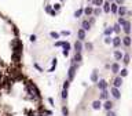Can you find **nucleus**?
Listing matches in <instances>:
<instances>
[{
    "label": "nucleus",
    "mask_w": 132,
    "mask_h": 116,
    "mask_svg": "<svg viewBox=\"0 0 132 116\" xmlns=\"http://www.w3.org/2000/svg\"><path fill=\"white\" fill-rule=\"evenodd\" d=\"M77 69H78V64H74V62L70 64V68H69V71H68V80H69V82H73V80H74V76H76Z\"/></svg>",
    "instance_id": "obj_1"
},
{
    "label": "nucleus",
    "mask_w": 132,
    "mask_h": 116,
    "mask_svg": "<svg viewBox=\"0 0 132 116\" xmlns=\"http://www.w3.org/2000/svg\"><path fill=\"white\" fill-rule=\"evenodd\" d=\"M121 29H123L124 35H127V36H131V33H132V22L127 19L125 25H123V26H121Z\"/></svg>",
    "instance_id": "obj_2"
},
{
    "label": "nucleus",
    "mask_w": 132,
    "mask_h": 116,
    "mask_svg": "<svg viewBox=\"0 0 132 116\" xmlns=\"http://www.w3.org/2000/svg\"><path fill=\"white\" fill-rule=\"evenodd\" d=\"M96 87H98L99 91L107 90V89H109V83H107V80H105V79H99L98 83H96Z\"/></svg>",
    "instance_id": "obj_3"
},
{
    "label": "nucleus",
    "mask_w": 132,
    "mask_h": 116,
    "mask_svg": "<svg viewBox=\"0 0 132 116\" xmlns=\"http://www.w3.org/2000/svg\"><path fill=\"white\" fill-rule=\"evenodd\" d=\"M120 71H121V66H120V62H113L111 65H110V73L113 75H118L120 73Z\"/></svg>",
    "instance_id": "obj_4"
},
{
    "label": "nucleus",
    "mask_w": 132,
    "mask_h": 116,
    "mask_svg": "<svg viewBox=\"0 0 132 116\" xmlns=\"http://www.w3.org/2000/svg\"><path fill=\"white\" fill-rule=\"evenodd\" d=\"M110 94H111V97L114 99H120L121 98V91H120V89H117V87H110Z\"/></svg>",
    "instance_id": "obj_5"
},
{
    "label": "nucleus",
    "mask_w": 132,
    "mask_h": 116,
    "mask_svg": "<svg viewBox=\"0 0 132 116\" xmlns=\"http://www.w3.org/2000/svg\"><path fill=\"white\" fill-rule=\"evenodd\" d=\"M73 49H74V53H83L84 50V43L80 40H76L74 44H73Z\"/></svg>",
    "instance_id": "obj_6"
},
{
    "label": "nucleus",
    "mask_w": 132,
    "mask_h": 116,
    "mask_svg": "<svg viewBox=\"0 0 132 116\" xmlns=\"http://www.w3.org/2000/svg\"><path fill=\"white\" fill-rule=\"evenodd\" d=\"M113 107H114V102L113 101H110V99H106V101H103V104H102V108L107 112V111H113Z\"/></svg>",
    "instance_id": "obj_7"
},
{
    "label": "nucleus",
    "mask_w": 132,
    "mask_h": 116,
    "mask_svg": "<svg viewBox=\"0 0 132 116\" xmlns=\"http://www.w3.org/2000/svg\"><path fill=\"white\" fill-rule=\"evenodd\" d=\"M111 46H113L116 50L120 49V47L123 46V40H121V37H120V36H114V37H113V43H111Z\"/></svg>",
    "instance_id": "obj_8"
},
{
    "label": "nucleus",
    "mask_w": 132,
    "mask_h": 116,
    "mask_svg": "<svg viewBox=\"0 0 132 116\" xmlns=\"http://www.w3.org/2000/svg\"><path fill=\"white\" fill-rule=\"evenodd\" d=\"M111 84H113V87H117V89H121V86H123V77L117 75L116 77L113 79V82H111Z\"/></svg>",
    "instance_id": "obj_9"
},
{
    "label": "nucleus",
    "mask_w": 132,
    "mask_h": 116,
    "mask_svg": "<svg viewBox=\"0 0 132 116\" xmlns=\"http://www.w3.org/2000/svg\"><path fill=\"white\" fill-rule=\"evenodd\" d=\"M121 40H123V46L127 47V49H129L132 46V37L131 36H127V35H125L124 37H121Z\"/></svg>",
    "instance_id": "obj_10"
},
{
    "label": "nucleus",
    "mask_w": 132,
    "mask_h": 116,
    "mask_svg": "<svg viewBox=\"0 0 132 116\" xmlns=\"http://www.w3.org/2000/svg\"><path fill=\"white\" fill-rule=\"evenodd\" d=\"M128 8H127V6H118V11H117V15L118 17H127V14H128Z\"/></svg>",
    "instance_id": "obj_11"
},
{
    "label": "nucleus",
    "mask_w": 132,
    "mask_h": 116,
    "mask_svg": "<svg viewBox=\"0 0 132 116\" xmlns=\"http://www.w3.org/2000/svg\"><path fill=\"white\" fill-rule=\"evenodd\" d=\"M113 57H114V59H116V62H120V61H123L124 53H123L121 50H114V53H113Z\"/></svg>",
    "instance_id": "obj_12"
},
{
    "label": "nucleus",
    "mask_w": 132,
    "mask_h": 116,
    "mask_svg": "<svg viewBox=\"0 0 132 116\" xmlns=\"http://www.w3.org/2000/svg\"><path fill=\"white\" fill-rule=\"evenodd\" d=\"M87 39V32L84 31V29H78L77 31V40H80V41H84Z\"/></svg>",
    "instance_id": "obj_13"
},
{
    "label": "nucleus",
    "mask_w": 132,
    "mask_h": 116,
    "mask_svg": "<svg viewBox=\"0 0 132 116\" xmlns=\"http://www.w3.org/2000/svg\"><path fill=\"white\" fill-rule=\"evenodd\" d=\"M72 62L80 65V64L83 62V54H81V53H74V57H73V59H72Z\"/></svg>",
    "instance_id": "obj_14"
},
{
    "label": "nucleus",
    "mask_w": 132,
    "mask_h": 116,
    "mask_svg": "<svg viewBox=\"0 0 132 116\" xmlns=\"http://www.w3.org/2000/svg\"><path fill=\"white\" fill-rule=\"evenodd\" d=\"M110 97V91L109 90H102L99 93V99L101 101H106V99H109Z\"/></svg>",
    "instance_id": "obj_15"
},
{
    "label": "nucleus",
    "mask_w": 132,
    "mask_h": 116,
    "mask_svg": "<svg viewBox=\"0 0 132 116\" xmlns=\"http://www.w3.org/2000/svg\"><path fill=\"white\" fill-rule=\"evenodd\" d=\"M89 79H91L92 83H98V80H99V72H98V69H94Z\"/></svg>",
    "instance_id": "obj_16"
},
{
    "label": "nucleus",
    "mask_w": 132,
    "mask_h": 116,
    "mask_svg": "<svg viewBox=\"0 0 132 116\" xmlns=\"http://www.w3.org/2000/svg\"><path fill=\"white\" fill-rule=\"evenodd\" d=\"M91 26H92V25L88 22V18H85V19H83V21H81V29H84L85 32L91 29Z\"/></svg>",
    "instance_id": "obj_17"
},
{
    "label": "nucleus",
    "mask_w": 132,
    "mask_h": 116,
    "mask_svg": "<svg viewBox=\"0 0 132 116\" xmlns=\"http://www.w3.org/2000/svg\"><path fill=\"white\" fill-rule=\"evenodd\" d=\"M94 14V6H87L84 7V15L88 18V17H92Z\"/></svg>",
    "instance_id": "obj_18"
},
{
    "label": "nucleus",
    "mask_w": 132,
    "mask_h": 116,
    "mask_svg": "<svg viewBox=\"0 0 132 116\" xmlns=\"http://www.w3.org/2000/svg\"><path fill=\"white\" fill-rule=\"evenodd\" d=\"M91 107H92V109H95V111H99L102 108V101L101 99H95V101H92Z\"/></svg>",
    "instance_id": "obj_19"
},
{
    "label": "nucleus",
    "mask_w": 132,
    "mask_h": 116,
    "mask_svg": "<svg viewBox=\"0 0 132 116\" xmlns=\"http://www.w3.org/2000/svg\"><path fill=\"white\" fill-rule=\"evenodd\" d=\"M102 10H103L105 14H110V1L109 0H105V3L102 6Z\"/></svg>",
    "instance_id": "obj_20"
},
{
    "label": "nucleus",
    "mask_w": 132,
    "mask_h": 116,
    "mask_svg": "<svg viewBox=\"0 0 132 116\" xmlns=\"http://www.w3.org/2000/svg\"><path fill=\"white\" fill-rule=\"evenodd\" d=\"M117 11H118V4H117L116 1L110 3V13L114 14V15H117Z\"/></svg>",
    "instance_id": "obj_21"
},
{
    "label": "nucleus",
    "mask_w": 132,
    "mask_h": 116,
    "mask_svg": "<svg viewBox=\"0 0 132 116\" xmlns=\"http://www.w3.org/2000/svg\"><path fill=\"white\" fill-rule=\"evenodd\" d=\"M113 33H114V31H113V25H111V26H106L105 31H103V35H105V36H111Z\"/></svg>",
    "instance_id": "obj_22"
},
{
    "label": "nucleus",
    "mask_w": 132,
    "mask_h": 116,
    "mask_svg": "<svg viewBox=\"0 0 132 116\" xmlns=\"http://www.w3.org/2000/svg\"><path fill=\"white\" fill-rule=\"evenodd\" d=\"M83 15H84V7H80L74 11V18H81Z\"/></svg>",
    "instance_id": "obj_23"
},
{
    "label": "nucleus",
    "mask_w": 132,
    "mask_h": 116,
    "mask_svg": "<svg viewBox=\"0 0 132 116\" xmlns=\"http://www.w3.org/2000/svg\"><path fill=\"white\" fill-rule=\"evenodd\" d=\"M84 50H87V51H94V43H91V41H85L84 43Z\"/></svg>",
    "instance_id": "obj_24"
},
{
    "label": "nucleus",
    "mask_w": 132,
    "mask_h": 116,
    "mask_svg": "<svg viewBox=\"0 0 132 116\" xmlns=\"http://www.w3.org/2000/svg\"><path fill=\"white\" fill-rule=\"evenodd\" d=\"M129 62H131V55H129L128 53H125V54H124V57H123V64H124V65L127 66L128 64H129Z\"/></svg>",
    "instance_id": "obj_25"
},
{
    "label": "nucleus",
    "mask_w": 132,
    "mask_h": 116,
    "mask_svg": "<svg viewBox=\"0 0 132 116\" xmlns=\"http://www.w3.org/2000/svg\"><path fill=\"white\" fill-rule=\"evenodd\" d=\"M103 3H105V0H92L91 1V4H92L94 7H102Z\"/></svg>",
    "instance_id": "obj_26"
},
{
    "label": "nucleus",
    "mask_w": 132,
    "mask_h": 116,
    "mask_svg": "<svg viewBox=\"0 0 132 116\" xmlns=\"http://www.w3.org/2000/svg\"><path fill=\"white\" fill-rule=\"evenodd\" d=\"M102 13H103L102 7H94V14H92V15L95 17V18H96V17H99Z\"/></svg>",
    "instance_id": "obj_27"
},
{
    "label": "nucleus",
    "mask_w": 132,
    "mask_h": 116,
    "mask_svg": "<svg viewBox=\"0 0 132 116\" xmlns=\"http://www.w3.org/2000/svg\"><path fill=\"white\" fill-rule=\"evenodd\" d=\"M113 31H114V33L118 36V35H120V32H121V25L118 24V22H116V24L113 25Z\"/></svg>",
    "instance_id": "obj_28"
},
{
    "label": "nucleus",
    "mask_w": 132,
    "mask_h": 116,
    "mask_svg": "<svg viewBox=\"0 0 132 116\" xmlns=\"http://www.w3.org/2000/svg\"><path fill=\"white\" fill-rule=\"evenodd\" d=\"M62 50H66V51H70L72 50V44H70L68 40L63 41V46H62Z\"/></svg>",
    "instance_id": "obj_29"
},
{
    "label": "nucleus",
    "mask_w": 132,
    "mask_h": 116,
    "mask_svg": "<svg viewBox=\"0 0 132 116\" xmlns=\"http://www.w3.org/2000/svg\"><path fill=\"white\" fill-rule=\"evenodd\" d=\"M118 76H121L123 79H124V77H127V76H128V69H127V68H121V71H120Z\"/></svg>",
    "instance_id": "obj_30"
},
{
    "label": "nucleus",
    "mask_w": 132,
    "mask_h": 116,
    "mask_svg": "<svg viewBox=\"0 0 132 116\" xmlns=\"http://www.w3.org/2000/svg\"><path fill=\"white\" fill-rule=\"evenodd\" d=\"M50 36L52 37V39H55V40H58L59 37H61V33L55 32V31H52V32H50Z\"/></svg>",
    "instance_id": "obj_31"
},
{
    "label": "nucleus",
    "mask_w": 132,
    "mask_h": 116,
    "mask_svg": "<svg viewBox=\"0 0 132 116\" xmlns=\"http://www.w3.org/2000/svg\"><path fill=\"white\" fill-rule=\"evenodd\" d=\"M61 111H62V116H69V109H68L66 105H62Z\"/></svg>",
    "instance_id": "obj_32"
},
{
    "label": "nucleus",
    "mask_w": 132,
    "mask_h": 116,
    "mask_svg": "<svg viewBox=\"0 0 132 116\" xmlns=\"http://www.w3.org/2000/svg\"><path fill=\"white\" fill-rule=\"evenodd\" d=\"M105 44H107V46H110L111 43H113V37L111 36H105Z\"/></svg>",
    "instance_id": "obj_33"
},
{
    "label": "nucleus",
    "mask_w": 132,
    "mask_h": 116,
    "mask_svg": "<svg viewBox=\"0 0 132 116\" xmlns=\"http://www.w3.org/2000/svg\"><path fill=\"white\" fill-rule=\"evenodd\" d=\"M56 64H58V59H56V58H54V59H52V66L48 69V72H54V69L56 68Z\"/></svg>",
    "instance_id": "obj_34"
},
{
    "label": "nucleus",
    "mask_w": 132,
    "mask_h": 116,
    "mask_svg": "<svg viewBox=\"0 0 132 116\" xmlns=\"http://www.w3.org/2000/svg\"><path fill=\"white\" fill-rule=\"evenodd\" d=\"M68 95H69V90H63V89H62V95H61V97H62L63 101L68 99Z\"/></svg>",
    "instance_id": "obj_35"
},
{
    "label": "nucleus",
    "mask_w": 132,
    "mask_h": 116,
    "mask_svg": "<svg viewBox=\"0 0 132 116\" xmlns=\"http://www.w3.org/2000/svg\"><path fill=\"white\" fill-rule=\"evenodd\" d=\"M52 8H54L55 11H59V10L62 8V4H61V1H58V3H55V4H52Z\"/></svg>",
    "instance_id": "obj_36"
},
{
    "label": "nucleus",
    "mask_w": 132,
    "mask_h": 116,
    "mask_svg": "<svg viewBox=\"0 0 132 116\" xmlns=\"http://www.w3.org/2000/svg\"><path fill=\"white\" fill-rule=\"evenodd\" d=\"M69 86H70V82L66 79V80L63 82V84H62V89L63 90H69Z\"/></svg>",
    "instance_id": "obj_37"
},
{
    "label": "nucleus",
    "mask_w": 132,
    "mask_h": 116,
    "mask_svg": "<svg viewBox=\"0 0 132 116\" xmlns=\"http://www.w3.org/2000/svg\"><path fill=\"white\" fill-rule=\"evenodd\" d=\"M117 22H118V24H120L121 26H123V25H125V22H127V19H125V17H118V21H117Z\"/></svg>",
    "instance_id": "obj_38"
},
{
    "label": "nucleus",
    "mask_w": 132,
    "mask_h": 116,
    "mask_svg": "<svg viewBox=\"0 0 132 116\" xmlns=\"http://www.w3.org/2000/svg\"><path fill=\"white\" fill-rule=\"evenodd\" d=\"M51 11H52V4H47L46 6V13L47 14H50Z\"/></svg>",
    "instance_id": "obj_39"
},
{
    "label": "nucleus",
    "mask_w": 132,
    "mask_h": 116,
    "mask_svg": "<svg viewBox=\"0 0 132 116\" xmlns=\"http://www.w3.org/2000/svg\"><path fill=\"white\" fill-rule=\"evenodd\" d=\"M63 41H65V40H56V41H55V47H61V49H62Z\"/></svg>",
    "instance_id": "obj_40"
},
{
    "label": "nucleus",
    "mask_w": 132,
    "mask_h": 116,
    "mask_svg": "<svg viewBox=\"0 0 132 116\" xmlns=\"http://www.w3.org/2000/svg\"><path fill=\"white\" fill-rule=\"evenodd\" d=\"M95 19H96V18H95V17H88V22H89V24H91V25H94V24H95Z\"/></svg>",
    "instance_id": "obj_41"
},
{
    "label": "nucleus",
    "mask_w": 132,
    "mask_h": 116,
    "mask_svg": "<svg viewBox=\"0 0 132 116\" xmlns=\"http://www.w3.org/2000/svg\"><path fill=\"white\" fill-rule=\"evenodd\" d=\"M106 116H117V113L114 111H107V112H106Z\"/></svg>",
    "instance_id": "obj_42"
},
{
    "label": "nucleus",
    "mask_w": 132,
    "mask_h": 116,
    "mask_svg": "<svg viewBox=\"0 0 132 116\" xmlns=\"http://www.w3.org/2000/svg\"><path fill=\"white\" fill-rule=\"evenodd\" d=\"M61 36H70V31H62Z\"/></svg>",
    "instance_id": "obj_43"
},
{
    "label": "nucleus",
    "mask_w": 132,
    "mask_h": 116,
    "mask_svg": "<svg viewBox=\"0 0 132 116\" xmlns=\"http://www.w3.org/2000/svg\"><path fill=\"white\" fill-rule=\"evenodd\" d=\"M118 6H124V3H125V0H114Z\"/></svg>",
    "instance_id": "obj_44"
},
{
    "label": "nucleus",
    "mask_w": 132,
    "mask_h": 116,
    "mask_svg": "<svg viewBox=\"0 0 132 116\" xmlns=\"http://www.w3.org/2000/svg\"><path fill=\"white\" fill-rule=\"evenodd\" d=\"M62 55H63L65 58H68V57H69V51H66V50H62Z\"/></svg>",
    "instance_id": "obj_45"
},
{
    "label": "nucleus",
    "mask_w": 132,
    "mask_h": 116,
    "mask_svg": "<svg viewBox=\"0 0 132 116\" xmlns=\"http://www.w3.org/2000/svg\"><path fill=\"white\" fill-rule=\"evenodd\" d=\"M48 102H50L51 105H54V98H51V97H50V98H48Z\"/></svg>",
    "instance_id": "obj_46"
},
{
    "label": "nucleus",
    "mask_w": 132,
    "mask_h": 116,
    "mask_svg": "<svg viewBox=\"0 0 132 116\" xmlns=\"http://www.w3.org/2000/svg\"><path fill=\"white\" fill-rule=\"evenodd\" d=\"M30 40L32 41H36V36H34V35H32V36H30Z\"/></svg>",
    "instance_id": "obj_47"
},
{
    "label": "nucleus",
    "mask_w": 132,
    "mask_h": 116,
    "mask_svg": "<svg viewBox=\"0 0 132 116\" xmlns=\"http://www.w3.org/2000/svg\"><path fill=\"white\" fill-rule=\"evenodd\" d=\"M109 1H110V3H113V1H114V0H109Z\"/></svg>",
    "instance_id": "obj_48"
},
{
    "label": "nucleus",
    "mask_w": 132,
    "mask_h": 116,
    "mask_svg": "<svg viewBox=\"0 0 132 116\" xmlns=\"http://www.w3.org/2000/svg\"><path fill=\"white\" fill-rule=\"evenodd\" d=\"M87 1H89V3H91V1H92V0H87Z\"/></svg>",
    "instance_id": "obj_49"
},
{
    "label": "nucleus",
    "mask_w": 132,
    "mask_h": 116,
    "mask_svg": "<svg viewBox=\"0 0 132 116\" xmlns=\"http://www.w3.org/2000/svg\"><path fill=\"white\" fill-rule=\"evenodd\" d=\"M59 1H63V0H59Z\"/></svg>",
    "instance_id": "obj_50"
}]
</instances>
